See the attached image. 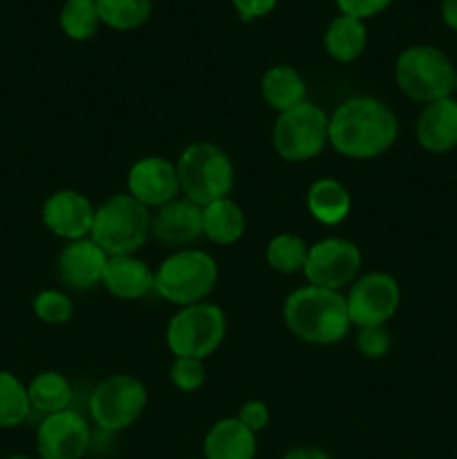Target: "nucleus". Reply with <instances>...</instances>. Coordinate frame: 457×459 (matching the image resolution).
<instances>
[{"instance_id":"f257e3e1","label":"nucleus","mask_w":457,"mask_h":459,"mask_svg":"<svg viewBox=\"0 0 457 459\" xmlns=\"http://www.w3.org/2000/svg\"><path fill=\"white\" fill-rule=\"evenodd\" d=\"M397 137V115L381 99H345L330 115L327 143L349 160H375L388 152Z\"/></svg>"},{"instance_id":"f03ea898","label":"nucleus","mask_w":457,"mask_h":459,"mask_svg":"<svg viewBox=\"0 0 457 459\" xmlns=\"http://www.w3.org/2000/svg\"><path fill=\"white\" fill-rule=\"evenodd\" d=\"M282 318L291 334L312 345L339 343L352 327L345 296L316 285L291 291L282 305Z\"/></svg>"},{"instance_id":"7ed1b4c3","label":"nucleus","mask_w":457,"mask_h":459,"mask_svg":"<svg viewBox=\"0 0 457 459\" xmlns=\"http://www.w3.org/2000/svg\"><path fill=\"white\" fill-rule=\"evenodd\" d=\"M218 263L202 249H179L161 260L155 269V285L160 299L175 307L204 303L218 285Z\"/></svg>"},{"instance_id":"20e7f679","label":"nucleus","mask_w":457,"mask_h":459,"mask_svg":"<svg viewBox=\"0 0 457 459\" xmlns=\"http://www.w3.org/2000/svg\"><path fill=\"white\" fill-rule=\"evenodd\" d=\"M179 191L186 200L206 206L228 197L233 188V161L222 146L211 142H193L179 152L177 160Z\"/></svg>"},{"instance_id":"39448f33","label":"nucleus","mask_w":457,"mask_h":459,"mask_svg":"<svg viewBox=\"0 0 457 459\" xmlns=\"http://www.w3.org/2000/svg\"><path fill=\"white\" fill-rule=\"evenodd\" d=\"M151 236V211L130 193H115L94 211L92 238L108 255L137 254Z\"/></svg>"},{"instance_id":"423d86ee","label":"nucleus","mask_w":457,"mask_h":459,"mask_svg":"<svg viewBox=\"0 0 457 459\" xmlns=\"http://www.w3.org/2000/svg\"><path fill=\"white\" fill-rule=\"evenodd\" d=\"M394 81L412 101L433 103L455 90V65L433 45H412L397 56Z\"/></svg>"},{"instance_id":"0eeeda50","label":"nucleus","mask_w":457,"mask_h":459,"mask_svg":"<svg viewBox=\"0 0 457 459\" xmlns=\"http://www.w3.org/2000/svg\"><path fill=\"white\" fill-rule=\"evenodd\" d=\"M227 336V314L215 303L179 307L166 327V345L175 357L202 359L215 352Z\"/></svg>"},{"instance_id":"6e6552de","label":"nucleus","mask_w":457,"mask_h":459,"mask_svg":"<svg viewBox=\"0 0 457 459\" xmlns=\"http://www.w3.org/2000/svg\"><path fill=\"white\" fill-rule=\"evenodd\" d=\"M330 115L316 103L303 101L291 110L280 112L273 124L272 143L278 157L291 164L309 161L327 146Z\"/></svg>"},{"instance_id":"1a4fd4ad","label":"nucleus","mask_w":457,"mask_h":459,"mask_svg":"<svg viewBox=\"0 0 457 459\" xmlns=\"http://www.w3.org/2000/svg\"><path fill=\"white\" fill-rule=\"evenodd\" d=\"M148 406V390L133 375H110L94 385L88 411L94 424L106 433L130 429Z\"/></svg>"},{"instance_id":"9d476101","label":"nucleus","mask_w":457,"mask_h":459,"mask_svg":"<svg viewBox=\"0 0 457 459\" xmlns=\"http://www.w3.org/2000/svg\"><path fill=\"white\" fill-rule=\"evenodd\" d=\"M361 264V249L352 240L332 236L309 247L303 273L309 285L341 291L357 281Z\"/></svg>"},{"instance_id":"9b49d317","label":"nucleus","mask_w":457,"mask_h":459,"mask_svg":"<svg viewBox=\"0 0 457 459\" xmlns=\"http://www.w3.org/2000/svg\"><path fill=\"white\" fill-rule=\"evenodd\" d=\"M401 303L397 278L385 272H370L358 276L349 285L345 305L349 323L357 327L385 325Z\"/></svg>"},{"instance_id":"f8f14e48","label":"nucleus","mask_w":457,"mask_h":459,"mask_svg":"<svg viewBox=\"0 0 457 459\" xmlns=\"http://www.w3.org/2000/svg\"><path fill=\"white\" fill-rule=\"evenodd\" d=\"M90 424L81 412L67 411L45 415L36 430L39 459H83L90 448Z\"/></svg>"},{"instance_id":"ddd939ff","label":"nucleus","mask_w":457,"mask_h":459,"mask_svg":"<svg viewBox=\"0 0 457 459\" xmlns=\"http://www.w3.org/2000/svg\"><path fill=\"white\" fill-rule=\"evenodd\" d=\"M94 206L83 193L74 188H61L54 191L47 200L43 202L40 218H43L45 229L63 240H81L90 238L94 222Z\"/></svg>"},{"instance_id":"4468645a","label":"nucleus","mask_w":457,"mask_h":459,"mask_svg":"<svg viewBox=\"0 0 457 459\" xmlns=\"http://www.w3.org/2000/svg\"><path fill=\"white\" fill-rule=\"evenodd\" d=\"M128 193L143 206L168 204L179 193L177 166L160 155H148L134 161L128 170Z\"/></svg>"},{"instance_id":"2eb2a0df","label":"nucleus","mask_w":457,"mask_h":459,"mask_svg":"<svg viewBox=\"0 0 457 459\" xmlns=\"http://www.w3.org/2000/svg\"><path fill=\"white\" fill-rule=\"evenodd\" d=\"M108 258L110 255L92 238L67 242L56 258L58 281L72 291H92L103 282Z\"/></svg>"},{"instance_id":"dca6fc26","label":"nucleus","mask_w":457,"mask_h":459,"mask_svg":"<svg viewBox=\"0 0 457 459\" xmlns=\"http://www.w3.org/2000/svg\"><path fill=\"white\" fill-rule=\"evenodd\" d=\"M151 236L166 247L186 249L202 238V206L186 197H175L151 215Z\"/></svg>"},{"instance_id":"f3484780","label":"nucleus","mask_w":457,"mask_h":459,"mask_svg":"<svg viewBox=\"0 0 457 459\" xmlns=\"http://www.w3.org/2000/svg\"><path fill=\"white\" fill-rule=\"evenodd\" d=\"M417 143L424 151L442 155L457 146V101L453 97L426 103L417 117Z\"/></svg>"},{"instance_id":"a211bd4d","label":"nucleus","mask_w":457,"mask_h":459,"mask_svg":"<svg viewBox=\"0 0 457 459\" xmlns=\"http://www.w3.org/2000/svg\"><path fill=\"white\" fill-rule=\"evenodd\" d=\"M103 287L108 294L121 300L143 299L155 285V272L146 260L137 258L134 254L110 255L103 272Z\"/></svg>"},{"instance_id":"6ab92c4d","label":"nucleus","mask_w":457,"mask_h":459,"mask_svg":"<svg viewBox=\"0 0 457 459\" xmlns=\"http://www.w3.org/2000/svg\"><path fill=\"white\" fill-rule=\"evenodd\" d=\"M258 439L237 417L215 421L204 435V459H255Z\"/></svg>"},{"instance_id":"aec40b11","label":"nucleus","mask_w":457,"mask_h":459,"mask_svg":"<svg viewBox=\"0 0 457 459\" xmlns=\"http://www.w3.org/2000/svg\"><path fill=\"white\" fill-rule=\"evenodd\" d=\"M246 231L245 211L231 197L202 206V236L213 245H236Z\"/></svg>"},{"instance_id":"412c9836","label":"nucleus","mask_w":457,"mask_h":459,"mask_svg":"<svg viewBox=\"0 0 457 459\" xmlns=\"http://www.w3.org/2000/svg\"><path fill=\"white\" fill-rule=\"evenodd\" d=\"M307 211L316 222L334 227L343 222L352 211V195L339 179L321 178L309 186Z\"/></svg>"},{"instance_id":"4be33fe9","label":"nucleus","mask_w":457,"mask_h":459,"mask_svg":"<svg viewBox=\"0 0 457 459\" xmlns=\"http://www.w3.org/2000/svg\"><path fill=\"white\" fill-rule=\"evenodd\" d=\"M260 90H263V97L267 101V106L272 110L280 112L291 110L298 103L307 101L305 99V81L300 76V72L291 65H273L264 72L263 81H260Z\"/></svg>"},{"instance_id":"5701e85b","label":"nucleus","mask_w":457,"mask_h":459,"mask_svg":"<svg viewBox=\"0 0 457 459\" xmlns=\"http://www.w3.org/2000/svg\"><path fill=\"white\" fill-rule=\"evenodd\" d=\"M367 45L366 22L352 16H336L325 30V49L334 61L352 63L363 54Z\"/></svg>"},{"instance_id":"b1692460","label":"nucleus","mask_w":457,"mask_h":459,"mask_svg":"<svg viewBox=\"0 0 457 459\" xmlns=\"http://www.w3.org/2000/svg\"><path fill=\"white\" fill-rule=\"evenodd\" d=\"M31 411L43 415L67 411L72 403V384L65 375L56 370H43L27 384Z\"/></svg>"},{"instance_id":"393cba45","label":"nucleus","mask_w":457,"mask_h":459,"mask_svg":"<svg viewBox=\"0 0 457 459\" xmlns=\"http://www.w3.org/2000/svg\"><path fill=\"white\" fill-rule=\"evenodd\" d=\"M31 412L27 385L13 372L0 370V429L25 424Z\"/></svg>"},{"instance_id":"a878e982","label":"nucleus","mask_w":457,"mask_h":459,"mask_svg":"<svg viewBox=\"0 0 457 459\" xmlns=\"http://www.w3.org/2000/svg\"><path fill=\"white\" fill-rule=\"evenodd\" d=\"M101 25L116 31H130L142 27L151 18V0H97Z\"/></svg>"},{"instance_id":"bb28decb","label":"nucleus","mask_w":457,"mask_h":459,"mask_svg":"<svg viewBox=\"0 0 457 459\" xmlns=\"http://www.w3.org/2000/svg\"><path fill=\"white\" fill-rule=\"evenodd\" d=\"M307 242L296 233H278L267 245V263L273 272L282 276H291L305 269L307 260Z\"/></svg>"},{"instance_id":"cd10ccee","label":"nucleus","mask_w":457,"mask_h":459,"mask_svg":"<svg viewBox=\"0 0 457 459\" xmlns=\"http://www.w3.org/2000/svg\"><path fill=\"white\" fill-rule=\"evenodd\" d=\"M63 34L72 40H88L101 27L97 0H65L58 16Z\"/></svg>"},{"instance_id":"c85d7f7f","label":"nucleus","mask_w":457,"mask_h":459,"mask_svg":"<svg viewBox=\"0 0 457 459\" xmlns=\"http://www.w3.org/2000/svg\"><path fill=\"white\" fill-rule=\"evenodd\" d=\"M36 318L47 325H65L74 314V303L70 296L61 290H43L31 300Z\"/></svg>"},{"instance_id":"c756f323","label":"nucleus","mask_w":457,"mask_h":459,"mask_svg":"<svg viewBox=\"0 0 457 459\" xmlns=\"http://www.w3.org/2000/svg\"><path fill=\"white\" fill-rule=\"evenodd\" d=\"M168 379L179 393H195L204 385L206 381V368L202 359H188V357H175L170 363Z\"/></svg>"},{"instance_id":"7c9ffc66","label":"nucleus","mask_w":457,"mask_h":459,"mask_svg":"<svg viewBox=\"0 0 457 459\" xmlns=\"http://www.w3.org/2000/svg\"><path fill=\"white\" fill-rule=\"evenodd\" d=\"M357 348L366 359H384L390 350V332L385 325L358 327Z\"/></svg>"},{"instance_id":"2f4dec72","label":"nucleus","mask_w":457,"mask_h":459,"mask_svg":"<svg viewBox=\"0 0 457 459\" xmlns=\"http://www.w3.org/2000/svg\"><path fill=\"white\" fill-rule=\"evenodd\" d=\"M236 417L251 433L258 435L269 426V406L264 402H260V399H249V402H245L237 408Z\"/></svg>"},{"instance_id":"473e14b6","label":"nucleus","mask_w":457,"mask_h":459,"mask_svg":"<svg viewBox=\"0 0 457 459\" xmlns=\"http://www.w3.org/2000/svg\"><path fill=\"white\" fill-rule=\"evenodd\" d=\"M392 0H336V7L341 9V13L345 16L358 18V21H366V18L376 16V13L384 12Z\"/></svg>"},{"instance_id":"72a5a7b5","label":"nucleus","mask_w":457,"mask_h":459,"mask_svg":"<svg viewBox=\"0 0 457 459\" xmlns=\"http://www.w3.org/2000/svg\"><path fill=\"white\" fill-rule=\"evenodd\" d=\"M231 3L233 7H236L237 16L245 22H251L272 13L273 7L278 4V0H231Z\"/></svg>"},{"instance_id":"f704fd0d","label":"nucleus","mask_w":457,"mask_h":459,"mask_svg":"<svg viewBox=\"0 0 457 459\" xmlns=\"http://www.w3.org/2000/svg\"><path fill=\"white\" fill-rule=\"evenodd\" d=\"M280 459H332L323 448L316 446H294L285 453Z\"/></svg>"},{"instance_id":"c9c22d12","label":"nucleus","mask_w":457,"mask_h":459,"mask_svg":"<svg viewBox=\"0 0 457 459\" xmlns=\"http://www.w3.org/2000/svg\"><path fill=\"white\" fill-rule=\"evenodd\" d=\"M442 18L451 30L457 31V0H442Z\"/></svg>"},{"instance_id":"e433bc0d","label":"nucleus","mask_w":457,"mask_h":459,"mask_svg":"<svg viewBox=\"0 0 457 459\" xmlns=\"http://www.w3.org/2000/svg\"><path fill=\"white\" fill-rule=\"evenodd\" d=\"M4 459H34V457H30V455H9V457H4Z\"/></svg>"},{"instance_id":"4c0bfd02","label":"nucleus","mask_w":457,"mask_h":459,"mask_svg":"<svg viewBox=\"0 0 457 459\" xmlns=\"http://www.w3.org/2000/svg\"><path fill=\"white\" fill-rule=\"evenodd\" d=\"M455 90H457V67H455Z\"/></svg>"}]
</instances>
